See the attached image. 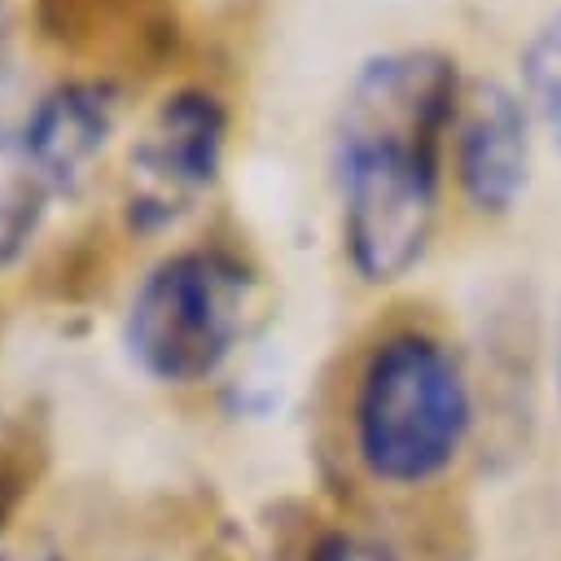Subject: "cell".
<instances>
[{"label": "cell", "mask_w": 561, "mask_h": 561, "mask_svg": "<svg viewBox=\"0 0 561 561\" xmlns=\"http://www.w3.org/2000/svg\"><path fill=\"white\" fill-rule=\"evenodd\" d=\"M451 123L456 70L443 53H381L351 79L337 114V184L346 254L364 280H399L425 254Z\"/></svg>", "instance_id": "6da1fadb"}, {"label": "cell", "mask_w": 561, "mask_h": 561, "mask_svg": "<svg viewBox=\"0 0 561 561\" xmlns=\"http://www.w3.org/2000/svg\"><path fill=\"white\" fill-rule=\"evenodd\" d=\"M469 412V386L456 355L425 333H394L368 355L359 377V460L381 482H425L456 460Z\"/></svg>", "instance_id": "7a4b0ae2"}, {"label": "cell", "mask_w": 561, "mask_h": 561, "mask_svg": "<svg viewBox=\"0 0 561 561\" xmlns=\"http://www.w3.org/2000/svg\"><path fill=\"white\" fill-rule=\"evenodd\" d=\"M250 289V272L224 250L167 254L127 307L123 337L136 368L167 386L206 381L245 329Z\"/></svg>", "instance_id": "3957f363"}, {"label": "cell", "mask_w": 561, "mask_h": 561, "mask_svg": "<svg viewBox=\"0 0 561 561\" xmlns=\"http://www.w3.org/2000/svg\"><path fill=\"white\" fill-rule=\"evenodd\" d=\"M224 140H228V110L215 92L206 88L171 92L127 153L131 224L162 228L175 215H184L215 184L224 162Z\"/></svg>", "instance_id": "277c9868"}, {"label": "cell", "mask_w": 561, "mask_h": 561, "mask_svg": "<svg viewBox=\"0 0 561 561\" xmlns=\"http://www.w3.org/2000/svg\"><path fill=\"white\" fill-rule=\"evenodd\" d=\"M44 44L101 66H153L175 48V0H35Z\"/></svg>", "instance_id": "5b68a950"}, {"label": "cell", "mask_w": 561, "mask_h": 561, "mask_svg": "<svg viewBox=\"0 0 561 561\" xmlns=\"http://www.w3.org/2000/svg\"><path fill=\"white\" fill-rule=\"evenodd\" d=\"M118 83L114 79H66L48 88L26 114L18 140L31 167L44 175L53 193H75L92 158L105 149L118 118Z\"/></svg>", "instance_id": "8992f818"}, {"label": "cell", "mask_w": 561, "mask_h": 561, "mask_svg": "<svg viewBox=\"0 0 561 561\" xmlns=\"http://www.w3.org/2000/svg\"><path fill=\"white\" fill-rule=\"evenodd\" d=\"M526 110L500 83H473L456 105V171L478 210H508L526 188Z\"/></svg>", "instance_id": "52a82bcc"}, {"label": "cell", "mask_w": 561, "mask_h": 561, "mask_svg": "<svg viewBox=\"0 0 561 561\" xmlns=\"http://www.w3.org/2000/svg\"><path fill=\"white\" fill-rule=\"evenodd\" d=\"M48 197L53 188L22 153V140L0 127V263H13L26 250L31 232L48 210Z\"/></svg>", "instance_id": "ba28073f"}, {"label": "cell", "mask_w": 561, "mask_h": 561, "mask_svg": "<svg viewBox=\"0 0 561 561\" xmlns=\"http://www.w3.org/2000/svg\"><path fill=\"white\" fill-rule=\"evenodd\" d=\"M522 79H526V101L548 127L552 145L561 149V13L535 31V39L522 53Z\"/></svg>", "instance_id": "9c48e42d"}, {"label": "cell", "mask_w": 561, "mask_h": 561, "mask_svg": "<svg viewBox=\"0 0 561 561\" xmlns=\"http://www.w3.org/2000/svg\"><path fill=\"white\" fill-rule=\"evenodd\" d=\"M307 561H399V557H394L390 548L373 543V539H359V535L337 530V535H324V539L311 548Z\"/></svg>", "instance_id": "30bf717a"}, {"label": "cell", "mask_w": 561, "mask_h": 561, "mask_svg": "<svg viewBox=\"0 0 561 561\" xmlns=\"http://www.w3.org/2000/svg\"><path fill=\"white\" fill-rule=\"evenodd\" d=\"M557 390H561V329H557Z\"/></svg>", "instance_id": "8fae6325"}]
</instances>
